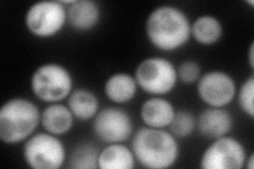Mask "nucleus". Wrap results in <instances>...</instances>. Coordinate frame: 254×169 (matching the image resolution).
Instances as JSON below:
<instances>
[{"mask_svg": "<svg viewBox=\"0 0 254 169\" xmlns=\"http://www.w3.org/2000/svg\"><path fill=\"white\" fill-rule=\"evenodd\" d=\"M248 62H249V66L250 68L253 70L254 68V44L252 43L249 47V50H248Z\"/></svg>", "mask_w": 254, "mask_h": 169, "instance_id": "5701e85b", "label": "nucleus"}, {"mask_svg": "<svg viewBox=\"0 0 254 169\" xmlns=\"http://www.w3.org/2000/svg\"><path fill=\"white\" fill-rule=\"evenodd\" d=\"M67 106L72 112L75 119L81 122H88L93 119L100 111V102L97 94L85 88H78L71 92Z\"/></svg>", "mask_w": 254, "mask_h": 169, "instance_id": "a211bd4d", "label": "nucleus"}, {"mask_svg": "<svg viewBox=\"0 0 254 169\" xmlns=\"http://www.w3.org/2000/svg\"><path fill=\"white\" fill-rule=\"evenodd\" d=\"M68 22L67 6L60 0H43L32 4L25 16L27 30L34 37L47 39L61 33Z\"/></svg>", "mask_w": 254, "mask_h": 169, "instance_id": "0eeeda50", "label": "nucleus"}, {"mask_svg": "<svg viewBox=\"0 0 254 169\" xmlns=\"http://www.w3.org/2000/svg\"><path fill=\"white\" fill-rule=\"evenodd\" d=\"M134 78L141 90L153 96H163L172 92L178 82L177 68L161 56L144 58L134 71Z\"/></svg>", "mask_w": 254, "mask_h": 169, "instance_id": "39448f33", "label": "nucleus"}, {"mask_svg": "<svg viewBox=\"0 0 254 169\" xmlns=\"http://www.w3.org/2000/svg\"><path fill=\"white\" fill-rule=\"evenodd\" d=\"M247 151L244 144L232 136L225 135L213 140L202 152L199 166L202 169H242Z\"/></svg>", "mask_w": 254, "mask_h": 169, "instance_id": "6e6552de", "label": "nucleus"}, {"mask_svg": "<svg viewBox=\"0 0 254 169\" xmlns=\"http://www.w3.org/2000/svg\"><path fill=\"white\" fill-rule=\"evenodd\" d=\"M99 150L91 144H79L71 151L69 156V167L77 169L98 168Z\"/></svg>", "mask_w": 254, "mask_h": 169, "instance_id": "6ab92c4d", "label": "nucleus"}, {"mask_svg": "<svg viewBox=\"0 0 254 169\" xmlns=\"http://www.w3.org/2000/svg\"><path fill=\"white\" fill-rule=\"evenodd\" d=\"M92 130L97 138L106 144L124 143L133 134L131 116L119 107L100 109L92 119Z\"/></svg>", "mask_w": 254, "mask_h": 169, "instance_id": "1a4fd4ad", "label": "nucleus"}, {"mask_svg": "<svg viewBox=\"0 0 254 169\" xmlns=\"http://www.w3.org/2000/svg\"><path fill=\"white\" fill-rule=\"evenodd\" d=\"M138 88L134 76L125 72H118L111 74L106 79L104 93L110 102L117 105H123L134 99Z\"/></svg>", "mask_w": 254, "mask_h": 169, "instance_id": "2eb2a0df", "label": "nucleus"}, {"mask_svg": "<svg viewBox=\"0 0 254 169\" xmlns=\"http://www.w3.org/2000/svg\"><path fill=\"white\" fill-rule=\"evenodd\" d=\"M101 6L94 0H74L67 7L69 26L77 32H88L99 25Z\"/></svg>", "mask_w": 254, "mask_h": 169, "instance_id": "ddd939ff", "label": "nucleus"}, {"mask_svg": "<svg viewBox=\"0 0 254 169\" xmlns=\"http://www.w3.org/2000/svg\"><path fill=\"white\" fill-rule=\"evenodd\" d=\"M22 157L33 169H59L66 163L67 151L58 135L45 131L34 133L25 142Z\"/></svg>", "mask_w": 254, "mask_h": 169, "instance_id": "423d86ee", "label": "nucleus"}, {"mask_svg": "<svg viewBox=\"0 0 254 169\" xmlns=\"http://www.w3.org/2000/svg\"><path fill=\"white\" fill-rule=\"evenodd\" d=\"M240 109L250 118L254 116V76L250 75L236 91Z\"/></svg>", "mask_w": 254, "mask_h": 169, "instance_id": "412c9836", "label": "nucleus"}, {"mask_svg": "<svg viewBox=\"0 0 254 169\" xmlns=\"http://www.w3.org/2000/svg\"><path fill=\"white\" fill-rule=\"evenodd\" d=\"M131 150L137 162L149 169L173 167L179 158L177 138L168 130L143 127L131 136Z\"/></svg>", "mask_w": 254, "mask_h": 169, "instance_id": "f03ea898", "label": "nucleus"}, {"mask_svg": "<svg viewBox=\"0 0 254 169\" xmlns=\"http://www.w3.org/2000/svg\"><path fill=\"white\" fill-rule=\"evenodd\" d=\"M169 127L175 138L187 139L196 129V117L190 110H178Z\"/></svg>", "mask_w": 254, "mask_h": 169, "instance_id": "aec40b11", "label": "nucleus"}, {"mask_svg": "<svg viewBox=\"0 0 254 169\" xmlns=\"http://www.w3.org/2000/svg\"><path fill=\"white\" fill-rule=\"evenodd\" d=\"M136 158L130 147L122 143L108 144L98 156L99 169H132Z\"/></svg>", "mask_w": 254, "mask_h": 169, "instance_id": "dca6fc26", "label": "nucleus"}, {"mask_svg": "<svg viewBox=\"0 0 254 169\" xmlns=\"http://www.w3.org/2000/svg\"><path fill=\"white\" fill-rule=\"evenodd\" d=\"M74 120L75 117L68 106L61 103H53L42 112L41 124L45 131L60 136L72 129Z\"/></svg>", "mask_w": 254, "mask_h": 169, "instance_id": "4468645a", "label": "nucleus"}, {"mask_svg": "<svg viewBox=\"0 0 254 169\" xmlns=\"http://www.w3.org/2000/svg\"><path fill=\"white\" fill-rule=\"evenodd\" d=\"M31 91L39 101L53 104L69 98L73 91L70 71L58 62H47L36 68L30 79Z\"/></svg>", "mask_w": 254, "mask_h": 169, "instance_id": "20e7f679", "label": "nucleus"}, {"mask_svg": "<svg viewBox=\"0 0 254 169\" xmlns=\"http://www.w3.org/2000/svg\"><path fill=\"white\" fill-rule=\"evenodd\" d=\"M36 105L25 98L6 101L0 108V140L7 145L26 142L41 123Z\"/></svg>", "mask_w": 254, "mask_h": 169, "instance_id": "7ed1b4c3", "label": "nucleus"}, {"mask_svg": "<svg viewBox=\"0 0 254 169\" xmlns=\"http://www.w3.org/2000/svg\"><path fill=\"white\" fill-rule=\"evenodd\" d=\"M245 167L248 169H253L254 167V155L250 154L249 156H247V159H246L245 162Z\"/></svg>", "mask_w": 254, "mask_h": 169, "instance_id": "b1692460", "label": "nucleus"}, {"mask_svg": "<svg viewBox=\"0 0 254 169\" xmlns=\"http://www.w3.org/2000/svg\"><path fill=\"white\" fill-rule=\"evenodd\" d=\"M232 128L233 117L226 108L208 107L196 118V129L209 140L228 135Z\"/></svg>", "mask_w": 254, "mask_h": 169, "instance_id": "9b49d317", "label": "nucleus"}, {"mask_svg": "<svg viewBox=\"0 0 254 169\" xmlns=\"http://www.w3.org/2000/svg\"><path fill=\"white\" fill-rule=\"evenodd\" d=\"M176 113L174 105L162 96H152L142 104L140 117L146 127L165 129Z\"/></svg>", "mask_w": 254, "mask_h": 169, "instance_id": "f8f14e48", "label": "nucleus"}, {"mask_svg": "<svg viewBox=\"0 0 254 169\" xmlns=\"http://www.w3.org/2000/svg\"><path fill=\"white\" fill-rule=\"evenodd\" d=\"M177 75L180 82L189 85L194 84L201 76V68L194 60H186L178 66Z\"/></svg>", "mask_w": 254, "mask_h": 169, "instance_id": "4be33fe9", "label": "nucleus"}, {"mask_svg": "<svg viewBox=\"0 0 254 169\" xmlns=\"http://www.w3.org/2000/svg\"><path fill=\"white\" fill-rule=\"evenodd\" d=\"M236 83L225 71L205 72L197 82V94L208 107L226 108L236 98Z\"/></svg>", "mask_w": 254, "mask_h": 169, "instance_id": "9d476101", "label": "nucleus"}, {"mask_svg": "<svg viewBox=\"0 0 254 169\" xmlns=\"http://www.w3.org/2000/svg\"><path fill=\"white\" fill-rule=\"evenodd\" d=\"M145 33L156 49L172 52L189 43L190 22L188 15L179 7L164 4L156 7L147 16Z\"/></svg>", "mask_w": 254, "mask_h": 169, "instance_id": "f257e3e1", "label": "nucleus"}, {"mask_svg": "<svg viewBox=\"0 0 254 169\" xmlns=\"http://www.w3.org/2000/svg\"><path fill=\"white\" fill-rule=\"evenodd\" d=\"M224 35V26L221 21L210 14L200 15L190 23V37L203 47L217 44Z\"/></svg>", "mask_w": 254, "mask_h": 169, "instance_id": "f3484780", "label": "nucleus"}]
</instances>
